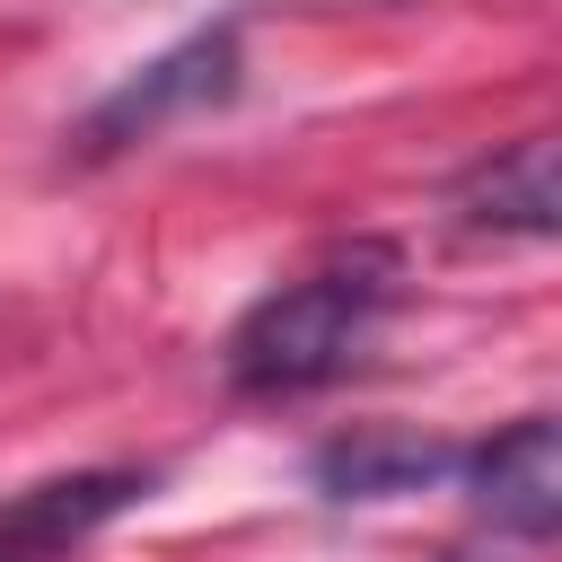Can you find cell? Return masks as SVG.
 <instances>
[{
    "label": "cell",
    "mask_w": 562,
    "mask_h": 562,
    "mask_svg": "<svg viewBox=\"0 0 562 562\" xmlns=\"http://www.w3.org/2000/svg\"><path fill=\"white\" fill-rule=\"evenodd\" d=\"M237 88V26H211V35H184L176 53H158L140 79H123L97 114H88V149H123V140H149L167 132L176 114H202Z\"/></svg>",
    "instance_id": "cell-2"
},
{
    "label": "cell",
    "mask_w": 562,
    "mask_h": 562,
    "mask_svg": "<svg viewBox=\"0 0 562 562\" xmlns=\"http://www.w3.org/2000/svg\"><path fill=\"white\" fill-rule=\"evenodd\" d=\"M395 299V255L386 246H351L281 290H263L237 325H228V386L237 395H316L334 386L369 342L378 316Z\"/></svg>",
    "instance_id": "cell-1"
},
{
    "label": "cell",
    "mask_w": 562,
    "mask_h": 562,
    "mask_svg": "<svg viewBox=\"0 0 562 562\" xmlns=\"http://www.w3.org/2000/svg\"><path fill=\"white\" fill-rule=\"evenodd\" d=\"M465 457L439 448V439H404V430H360V439H334L316 457V483L334 501H395V492H422L439 474H457Z\"/></svg>",
    "instance_id": "cell-5"
},
{
    "label": "cell",
    "mask_w": 562,
    "mask_h": 562,
    "mask_svg": "<svg viewBox=\"0 0 562 562\" xmlns=\"http://www.w3.org/2000/svg\"><path fill=\"white\" fill-rule=\"evenodd\" d=\"M457 220L483 237H562V132H536L483 158L457 184Z\"/></svg>",
    "instance_id": "cell-4"
},
{
    "label": "cell",
    "mask_w": 562,
    "mask_h": 562,
    "mask_svg": "<svg viewBox=\"0 0 562 562\" xmlns=\"http://www.w3.org/2000/svg\"><path fill=\"white\" fill-rule=\"evenodd\" d=\"M465 501L501 536H562V413H527L465 457Z\"/></svg>",
    "instance_id": "cell-3"
}]
</instances>
